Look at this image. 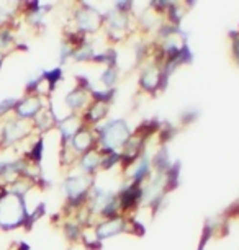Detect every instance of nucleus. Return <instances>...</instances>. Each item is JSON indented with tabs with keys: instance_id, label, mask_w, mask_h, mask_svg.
I'll use <instances>...</instances> for the list:
<instances>
[{
	"instance_id": "nucleus-1",
	"label": "nucleus",
	"mask_w": 239,
	"mask_h": 250,
	"mask_svg": "<svg viewBox=\"0 0 239 250\" xmlns=\"http://www.w3.org/2000/svg\"><path fill=\"white\" fill-rule=\"evenodd\" d=\"M97 134V147L104 152H118L130 139L131 131L123 120H111L107 121L104 126L93 128Z\"/></svg>"
},
{
	"instance_id": "nucleus-2",
	"label": "nucleus",
	"mask_w": 239,
	"mask_h": 250,
	"mask_svg": "<svg viewBox=\"0 0 239 250\" xmlns=\"http://www.w3.org/2000/svg\"><path fill=\"white\" fill-rule=\"evenodd\" d=\"M28 218V211L25 205V196L15 195L8 191L0 195V228L15 229L25 224Z\"/></svg>"
},
{
	"instance_id": "nucleus-3",
	"label": "nucleus",
	"mask_w": 239,
	"mask_h": 250,
	"mask_svg": "<svg viewBox=\"0 0 239 250\" xmlns=\"http://www.w3.org/2000/svg\"><path fill=\"white\" fill-rule=\"evenodd\" d=\"M74 21H76V31L82 35H90L104 26V17L97 10H93L87 3H81V8L74 13Z\"/></svg>"
},
{
	"instance_id": "nucleus-4",
	"label": "nucleus",
	"mask_w": 239,
	"mask_h": 250,
	"mask_svg": "<svg viewBox=\"0 0 239 250\" xmlns=\"http://www.w3.org/2000/svg\"><path fill=\"white\" fill-rule=\"evenodd\" d=\"M95 228V234L100 240H105L109 237H115L118 234H123L128 230V218L123 214L113 216V218L100 219L97 224H93Z\"/></svg>"
},
{
	"instance_id": "nucleus-5",
	"label": "nucleus",
	"mask_w": 239,
	"mask_h": 250,
	"mask_svg": "<svg viewBox=\"0 0 239 250\" xmlns=\"http://www.w3.org/2000/svg\"><path fill=\"white\" fill-rule=\"evenodd\" d=\"M31 131H33V123L15 118V120L8 121L7 125L3 126L0 141H2L3 146H12L18 143V141L25 139L28 134H31Z\"/></svg>"
},
{
	"instance_id": "nucleus-6",
	"label": "nucleus",
	"mask_w": 239,
	"mask_h": 250,
	"mask_svg": "<svg viewBox=\"0 0 239 250\" xmlns=\"http://www.w3.org/2000/svg\"><path fill=\"white\" fill-rule=\"evenodd\" d=\"M41 102H43V98L38 95H26L25 98L17 102V106L13 111H15L18 120L30 121L43 110V103Z\"/></svg>"
},
{
	"instance_id": "nucleus-7",
	"label": "nucleus",
	"mask_w": 239,
	"mask_h": 250,
	"mask_svg": "<svg viewBox=\"0 0 239 250\" xmlns=\"http://www.w3.org/2000/svg\"><path fill=\"white\" fill-rule=\"evenodd\" d=\"M69 144H71V147L76 150L79 155H82L97 147V134L90 126H84V128L81 131H77V134L69 141Z\"/></svg>"
},
{
	"instance_id": "nucleus-8",
	"label": "nucleus",
	"mask_w": 239,
	"mask_h": 250,
	"mask_svg": "<svg viewBox=\"0 0 239 250\" xmlns=\"http://www.w3.org/2000/svg\"><path fill=\"white\" fill-rule=\"evenodd\" d=\"M79 168H81L82 173H87V175H95L97 170H100L102 167V150L95 147L88 152L82 154L79 157Z\"/></svg>"
},
{
	"instance_id": "nucleus-9",
	"label": "nucleus",
	"mask_w": 239,
	"mask_h": 250,
	"mask_svg": "<svg viewBox=\"0 0 239 250\" xmlns=\"http://www.w3.org/2000/svg\"><path fill=\"white\" fill-rule=\"evenodd\" d=\"M12 44H13V35L7 28H2L0 30V54L5 53Z\"/></svg>"
},
{
	"instance_id": "nucleus-10",
	"label": "nucleus",
	"mask_w": 239,
	"mask_h": 250,
	"mask_svg": "<svg viewBox=\"0 0 239 250\" xmlns=\"http://www.w3.org/2000/svg\"><path fill=\"white\" fill-rule=\"evenodd\" d=\"M17 102L18 100H15V98H7V100L0 102V120H2V118L5 116L7 113H10L12 110H15Z\"/></svg>"
},
{
	"instance_id": "nucleus-11",
	"label": "nucleus",
	"mask_w": 239,
	"mask_h": 250,
	"mask_svg": "<svg viewBox=\"0 0 239 250\" xmlns=\"http://www.w3.org/2000/svg\"><path fill=\"white\" fill-rule=\"evenodd\" d=\"M231 49H233V58H234V61H236V62L239 64V35H233Z\"/></svg>"
},
{
	"instance_id": "nucleus-12",
	"label": "nucleus",
	"mask_w": 239,
	"mask_h": 250,
	"mask_svg": "<svg viewBox=\"0 0 239 250\" xmlns=\"http://www.w3.org/2000/svg\"><path fill=\"white\" fill-rule=\"evenodd\" d=\"M8 18H10V12L5 10V8L0 5V25H3V23H5Z\"/></svg>"
},
{
	"instance_id": "nucleus-13",
	"label": "nucleus",
	"mask_w": 239,
	"mask_h": 250,
	"mask_svg": "<svg viewBox=\"0 0 239 250\" xmlns=\"http://www.w3.org/2000/svg\"><path fill=\"white\" fill-rule=\"evenodd\" d=\"M2 62H3V54H0V69H2Z\"/></svg>"
}]
</instances>
